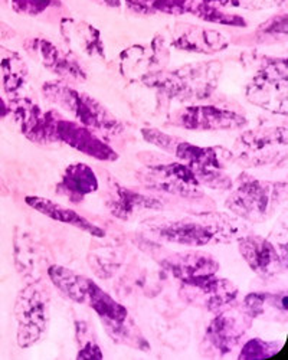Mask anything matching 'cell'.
I'll list each match as a JSON object with an SVG mask.
<instances>
[{
    "mask_svg": "<svg viewBox=\"0 0 288 360\" xmlns=\"http://www.w3.org/2000/svg\"><path fill=\"white\" fill-rule=\"evenodd\" d=\"M285 195V185L266 184L259 180H249L238 185L226 200L228 207L238 217L248 221H264L273 211L275 202Z\"/></svg>",
    "mask_w": 288,
    "mask_h": 360,
    "instance_id": "cell-1",
    "label": "cell"
},
{
    "mask_svg": "<svg viewBox=\"0 0 288 360\" xmlns=\"http://www.w3.org/2000/svg\"><path fill=\"white\" fill-rule=\"evenodd\" d=\"M18 302L19 335L18 342L22 347L37 343L44 335L48 321V302L38 290H27Z\"/></svg>",
    "mask_w": 288,
    "mask_h": 360,
    "instance_id": "cell-2",
    "label": "cell"
},
{
    "mask_svg": "<svg viewBox=\"0 0 288 360\" xmlns=\"http://www.w3.org/2000/svg\"><path fill=\"white\" fill-rule=\"evenodd\" d=\"M175 152L176 156L193 172L199 184H205L212 188L229 186V180L222 170V163L218 159L215 148H202L182 143L175 147Z\"/></svg>",
    "mask_w": 288,
    "mask_h": 360,
    "instance_id": "cell-3",
    "label": "cell"
},
{
    "mask_svg": "<svg viewBox=\"0 0 288 360\" xmlns=\"http://www.w3.org/2000/svg\"><path fill=\"white\" fill-rule=\"evenodd\" d=\"M222 232L212 219H179L160 229V235L167 241L186 247L212 244Z\"/></svg>",
    "mask_w": 288,
    "mask_h": 360,
    "instance_id": "cell-4",
    "label": "cell"
},
{
    "mask_svg": "<svg viewBox=\"0 0 288 360\" xmlns=\"http://www.w3.org/2000/svg\"><path fill=\"white\" fill-rule=\"evenodd\" d=\"M149 176L152 186L156 189L186 198L199 193V180L186 165H162L150 169Z\"/></svg>",
    "mask_w": 288,
    "mask_h": 360,
    "instance_id": "cell-5",
    "label": "cell"
},
{
    "mask_svg": "<svg viewBox=\"0 0 288 360\" xmlns=\"http://www.w3.org/2000/svg\"><path fill=\"white\" fill-rule=\"evenodd\" d=\"M240 252L252 271L259 276L274 274L282 265L278 251L264 238L248 236L241 239Z\"/></svg>",
    "mask_w": 288,
    "mask_h": 360,
    "instance_id": "cell-6",
    "label": "cell"
},
{
    "mask_svg": "<svg viewBox=\"0 0 288 360\" xmlns=\"http://www.w3.org/2000/svg\"><path fill=\"white\" fill-rule=\"evenodd\" d=\"M58 134H60V137L64 141H67L71 147L79 150V152L89 155L91 158H96L98 160L117 159V155H115L105 143L94 137L89 130H86V127L63 122L60 123V126H58Z\"/></svg>",
    "mask_w": 288,
    "mask_h": 360,
    "instance_id": "cell-7",
    "label": "cell"
},
{
    "mask_svg": "<svg viewBox=\"0 0 288 360\" xmlns=\"http://www.w3.org/2000/svg\"><path fill=\"white\" fill-rule=\"evenodd\" d=\"M26 203L29 206H32L35 211L46 215L48 218L58 221V222H63V224H68L72 225L81 231L89 232L94 236H104V231L98 226H96L94 224H91L89 219H85L84 217H81L79 214H77L75 211L70 207H65L63 205H58L49 199L45 198H39V196H27Z\"/></svg>",
    "mask_w": 288,
    "mask_h": 360,
    "instance_id": "cell-8",
    "label": "cell"
},
{
    "mask_svg": "<svg viewBox=\"0 0 288 360\" xmlns=\"http://www.w3.org/2000/svg\"><path fill=\"white\" fill-rule=\"evenodd\" d=\"M61 97V103L65 105L70 111H74L75 115L81 120L85 126L90 127H98V129H114V122L105 114V111L90 98L82 97L78 93L72 91V89H64V91H58Z\"/></svg>",
    "mask_w": 288,
    "mask_h": 360,
    "instance_id": "cell-9",
    "label": "cell"
},
{
    "mask_svg": "<svg viewBox=\"0 0 288 360\" xmlns=\"http://www.w3.org/2000/svg\"><path fill=\"white\" fill-rule=\"evenodd\" d=\"M98 189V179L91 167L86 165H72L70 166L60 185H58V191L67 195L72 202L82 200L84 196L90 195Z\"/></svg>",
    "mask_w": 288,
    "mask_h": 360,
    "instance_id": "cell-10",
    "label": "cell"
},
{
    "mask_svg": "<svg viewBox=\"0 0 288 360\" xmlns=\"http://www.w3.org/2000/svg\"><path fill=\"white\" fill-rule=\"evenodd\" d=\"M244 323L229 313L219 314L209 326L207 338L222 353H228L244 336Z\"/></svg>",
    "mask_w": 288,
    "mask_h": 360,
    "instance_id": "cell-11",
    "label": "cell"
},
{
    "mask_svg": "<svg viewBox=\"0 0 288 360\" xmlns=\"http://www.w3.org/2000/svg\"><path fill=\"white\" fill-rule=\"evenodd\" d=\"M107 205L114 217H117L120 219H127L134 212L140 211V209L159 207L160 202L155 198L143 196V195L129 191L120 185H115L114 192L108 198Z\"/></svg>",
    "mask_w": 288,
    "mask_h": 360,
    "instance_id": "cell-12",
    "label": "cell"
},
{
    "mask_svg": "<svg viewBox=\"0 0 288 360\" xmlns=\"http://www.w3.org/2000/svg\"><path fill=\"white\" fill-rule=\"evenodd\" d=\"M188 129H229L241 124V118L215 107L189 108L183 115Z\"/></svg>",
    "mask_w": 288,
    "mask_h": 360,
    "instance_id": "cell-13",
    "label": "cell"
},
{
    "mask_svg": "<svg viewBox=\"0 0 288 360\" xmlns=\"http://www.w3.org/2000/svg\"><path fill=\"white\" fill-rule=\"evenodd\" d=\"M86 300L90 302V306L96 310V313L105 320L108 324L122 326L127 319V309L120 303L115 302L105 291H103L94 281L90 280L89 294Z\"/></svg>",
    "mask_w": 288,
    "mask_h": 360,
    "instance_id": "cell-14",
    "label": "cell"
},
{
    "mask_svg": "<svg viewBox=\"0 0 288 360\" xmlns=\"http://www.w3.org/2000/svg\"><path fill=\"white\" fill-rule=\"evenodd\" d=\"M166 266L170 268V271L182 281L197 276L215 274L219 268L218 262H215L211 257L204 255V252L190 254L178 259H173L167 262Z\"/></svg>",
    "mask_w": 288,
    "mask_h": 360,
    "instance_id": "cell-15",
    "label": "cell"
},
{
    "mask_svg": "<svg viewBox=\"0 0 288 360\" xmlns=\"http://www.w3.org/2000/svg\"><path fill=\"white\" fill-rule=\"evenodd\" d=\"M49 278L55 284V287L60 288L64 294H67L71 300L77 303H85L86 294H89L90 280L82 276L75 274L68 268L53 265L49 268Z\"/></svg>",
    "mask_w": 288,
    "mask_h": 360,
    "instance_id": "cell-16",
    "label": "cell"
},
{
    "mask_svg": "<svg viewBox=\"0 0 288 360\" xmlns=\"http://www.w3.org/2000/svg\"><path fill=\"white\" fill-rule=\"evenodd\" d=\"M280 350L278 343L264 342L261 339H254L249 340L241 350L240 359L248 360V359H268L273 354H275Z\"/></svg>",
    "mask_w": 288,
    "mask_h": 360,
    "instance_id": "cell-17",
    "label": "cell"
},
{
    "mask_svg": "<svg viewBox=\"0 0 288 360\" xmlns=\"http://www.w3.org/2000/svg\"><path fill=\"white\" fill-rule=\"evenodd\" d=\"M78 359H103V352L94 342H86L78 352Z\"/></svg>",
    "mask_w": 288,
    "mask_h": 360,
    "instance_id": "cell-18",
    "label": "cell"
}]
</instances>
